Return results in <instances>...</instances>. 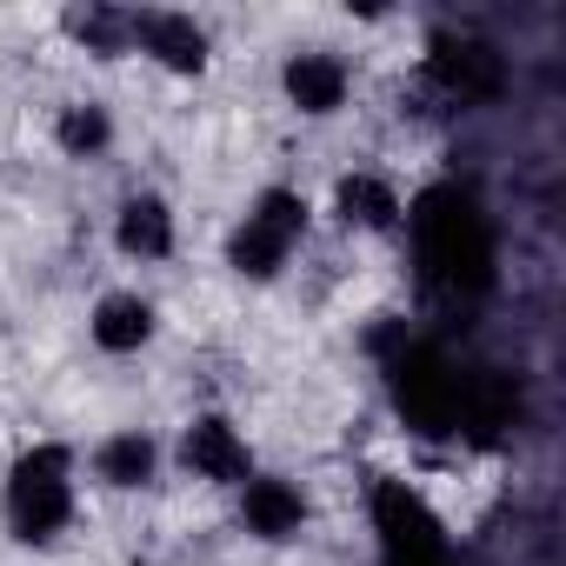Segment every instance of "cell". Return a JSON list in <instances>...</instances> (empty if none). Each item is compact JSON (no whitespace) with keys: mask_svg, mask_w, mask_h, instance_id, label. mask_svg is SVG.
<instances>
[{"mask_svg":"<svg viewBox=\"0 0 566 566\" xmlns=\"http://www.w3.org/2000/svg\"><path fill=\"white\" fill-rule=\"evenodd\" d=\"M334 220H340L347 233L387 240V233L407 227V193H400L394 174H380V167H354V174L334 180Z\"/></svg>","mask_w":566,"mask_h":566,"instance_id":"30bf717a","label":"cell"},{"mask_svg":"<svg viewBox=\"0 0 566 566\" xmlns=\"http://www.w3.org/2000/svg\"><path fill=\"white\" fill-rule=\"evenodd\" d=\"M48 140H54V154H61V160L87 167V160H107V154L120 147V120H114V107H107V101L74 94V101H61V107H54Z\"/></svg>","mask_w":566,"mask_h":566,"instance_id":"8fae6325","label":"cell"},{"mask_svg":"<svg viewBox=\"0 0 566 566\" xmlns=\"http://www.w3.org/2000/svg\"><path fill=\"white\" fill-rule=\"evenodd\" d=\"M307 233H314V200L301 187H287V180H273V187H260L233 213V227H227V266L247 280V287H273V280L301 260Z\"/></svg>","mask_w":566,"mask_h":566,"instance_id":"7a4b0ae2","label":"cell"},{"mask_svg":"<svg viewBox=\"0 0 566 566\" xmlns=\"http://www.w3.org/2000/svg\"><path fill=\"white\" fill-rule=\"evenodd\" d=\"M167 467L207 493H240L253 473H260V453H253V433L227 413V407H200L180 420V433L167 440Z\"/></svg>","mask_w":566,"mask_h":566,"instance_id":"3957f363","label":"cell"},{"mask_svg":"<svg viewBox=\"0 0 566 566\" xmlns=\"http://www.w3.org/2000/svg\"><path fill=\"white\" fill-rule=\"evenodd\" d=\"M134 54L147 67H160V74L200 81L213 67V34L187 8H134Z\"/></svg>","mask_w":566,"mask_h":566,"instance_id":"8992f818","label":"cell"},{"mask_svg":"<svg viewBox=\"0 0 566 566\" xmlns=\"http://www.w3.org/2000/svg\"><path fill=\"white\" fill-rule=\"evenodd\" d=\"M233 520H240V533L247 539H260V546H294L301 533H307V520H314V500H307V486L294 480V473H253L240 493H233Z\"/></svg>","mask_w":566,"mask_h":566,"instance_id":"52a82bcc","label":"cell"},{"mask_svg":"<svg viewBox=\"0 0 566 566\" xmlns=\"http://www.w3.org/2000/svg\"><path fill=\"white\" fill-rule=\"evenodd\" d=\"M81 500H87V480H81V447L67 440H34L14 453L8 480H0V526H8L21 546L48 553L74 533L81 520Z\"/></svg>","mask_w":566,"mask_h":566,"instance_id":"6da1fadb","label":"cell"},{"mask_svg":"<svg viewBox=\"0 0 566 566\" xmlns=\"http://www.w3.org/2000/svg\"><path fill=\"white\" fill-rule=\"evenodd\" d=\"M160 340V301L147 287H101L87 307V347L101 360H134Z\"/></svg>","mask_w":566,"mask_h":566,"instance_id":"9c48e42d","label":"cell"},{"mask_svg":"<svg viewBox=\"0 0 566 566\" xmlns=\"http://www.w3.org/2000/svg\"><path fill=\"white\" fill-rule=\"evenodd\" d=\"M167 473V440L154 427H107L87 453H81V480L94 493H114V500H134V493H154Z\"/></svg>","mask_w":566,"mask_h":566,"instance_id":"277c9868","label":"cell"},{"mask_svg":"<svg viewBox=\"0 0 566 566\" xmlns=\"http://www.w3.org/2000/svg\"><path fill=\"white\" fill-rule=\"evenodd\" d=\"M107 240L127 266H167L180 253V213L160 187H134L114 200V220H107Z\"/></svg>","mask_w":566,"mask_h":566,"instance_id":"ba28073f","label":"cell"},{"mask_svg":"<svg viewBox=\"0 0 566 566\" xmlns=\"http://www.w3.org/2000/svg\"><path fill=\"white\" fill-rule=\"evenodd\" d=\"M280 101L301 120H340L354 107V61L340 48H294L280 61Z\"/></svg>","mask_w":566,"mask_h":566,"instance_id":"5b68a950","label":"cell"}]
</instances>
